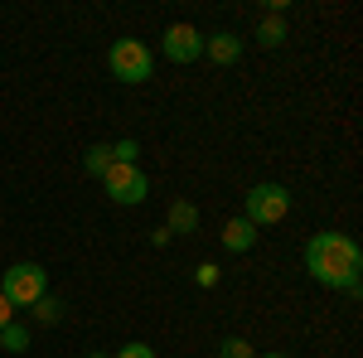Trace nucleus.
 I'll use <instances>...</instances> for the list:
<instances>
[{
  "label": "nucleus",
  "mask_w": 363,
  "mask_h": 358,
  "mask_svg": "<svg viewBox=\"0 0 363 358\" xmlns=\"http://www.w3.org/2000/svg\"><path fill=\"white\" fill-rule=\"evenodd\" d=\"M136 155H140L136 140H116L112 145V165H136Z\"/></svg>",
  "instance_id": "14"
},
{
  "label": "nucleus",
  "mask_w": 363,
  "mask_h": 358,
  "mask_svg": "<svg viewBox=\"0 0 363 358\" xmlns=\"http://www.w3.org/2000/svg\"><path fill=\"white\" fill-rule=\"evenodd\" d=\"M291 213V189L286 184H252L247 189V213L242 218L252 228H267V223H281Z\"/></svg>",
  "instance_id": "4"
},
{
  "label": "nucleus",
  "mask_w": 363,
  "mask_h": 358,
  "mask_svg": "<svg viewBox=\"0 0 363 358\" xmlns=\"http://www.w3.org/2000/svg\"><path fill=\"white\" fill-rule=\"evenodd\" d=\"M29 310H34V320H39V325H58V320H63V301H54V296H39Z\"/></svg>",
  "instance_id": "12"
},
{
  "label": "nucleus",
  "mask_w": 363,
  "mask_h": 358,
  "mask_svg": "<svg viewBox=\"0 0 363 358\" xmlns=\"http://www.w3.org/2000/svg\"><path fill=\"white\" fill-rule=\"evenodd\" d=\"M107 68H112L116 83H145L150 68H155V58H150V49L140 39H116L112 49H107Z\"/></svg>",
  "instance_id": "3"
},
{
  "label": "nucleus",
  "mask_w": 363,
  "mask_h": 358,
  "mask_svg": "<svg viewBox=\"0 0 363 358\" xmlns=\"http://www.w3.org/2000/svg\"><path fill=\"white\" fill-rule=\"evenodd\" d=\"M306 272L330 286V291H349L359 296V272H363V252L349 233H320L306 247Z\"/></svg>",
  "instance_id": "1"
},
{
  "label": "nucleus",
  "mask_w": 363,
  "mask_h": 358,
  "mask_svg": "<svg viewBox=\"0 0 363 358\" xmlns=\"http://www.w3.org/2000/svg\"><path fill=\"white\" fill-rule=\"evenodd\" d=\"M112 358H155V349H150V344H140V339H136V344H121V349H116Z\"/></svg>",
  "instance_id": "16"
},
{
  "label": "nucleus",
  "mask_w": 363,
  "mask_h": 358,
  "mask_svg": "<svg viewBox=\"0 0 363 358\" xmlns=\"http://www.w3.org/2000/svg\"><path fill=\"white\" fill-rule=\"evenodd\" d=\"M218 358H257V354H252L247 339H223V344H218Z\"/></svg>",
  "instance_id": "15"
},
{
  "label": "nucleus",
  "mask_w": 363,
  "mask_h": 358,
  "mask_svg": "<svg viewBox=\"0 0 363 358\" xmlns=\"http://www.w3.org/2000/svg\"><path fill=\"white\" fill-rule=\"evenodd\" d=\"M262 358H286V354H262Z\"/></svg>",
  "instance_id": "19"
},
{
  "label": "nucleus",
  "mask_w": 363,
  "mask_h": 358,
  "mask_svg": "<svg viewBox=\"0 0 363 358\" xmlns=\"http://www.w3.org/2000/svg\"><path fill=\"white\" fill-rule=\"evenodd\" d=\"M194 281L203 286V291H208V286L218 281V267H213V262H203V267H194Z\"/></svg>",
  "instance_id": "17"
},
{
  "label": "nucleus",
  "mask_w": 363,
  "mask_h": 358,
  "mask_svg": "<svg viewBox=\"0 0 363 358\" xmlns=\"http://www.w3.org/2000/svg\"><path fill=\"white\" fill-rule=\"evenodd\" d=\"M203 54L213 58L218 68H228V63H238V58H242V39H238V34H228V29H218L213 39H203Z\"/></svg>",
  "instance_id": "7"
},
{
  "label": "nucleus",
  "mask_w": 363,
  "mask_h": 358,
  "mask_svg": "<svg viewBox=\"0 0 363 358\" xmlns=\"http://www.w3.org/2000/svg\"><path fill=\"white\" fill-rule=\"evenodd\" d=\"M102 184H107L112 203H145V194H150V179L140 165H112L102 174Z\"/></svg>",
  "instance_id": "5"
},
{
  "label": "nucleus",
  "mask_w": 363,
  "mask_h": 358,
  "mask_svg": "<svg viewBox=\"0 0 363 358\" xmlns=\"http://www.w3.org/2000/svg\"><path fill=\"white\" fill-rule=\"evenodd\" d=\"M10 320H15V305H10V301H5V296H0V330H5Z\"/></svg>",
  "instance_id": "18"
},
{
  "label": "nucleus",
  "mask_w": 363,
  "mask_h": 358,
  "mask_svg": "<svg viewBox=\"0 0 363 358\" xmlns=\"http://www.w3.org/2000/svg\"><path fill=\"white\" fill-rule=\"evenodd\" d=\"M87 358H107V354H87Z\"/></svg>",
  "instance_id": "20"
},
{
  "label": "nucleus",
  "mask_w": 363,
  "mask_h": 358,
  "mask_svg": "<svg viewBox=\"0 0 363 358\" xmlns=\"http://www.w3.org/2000/svg\"><path fill=\"white\" fill-rule=\"evenodd\" d=\"M0 296L15 305V310H29L39 296H49V272L39 262H15L10 272L0 276Z\"/></svg>",
  "instance_id": "2"
},
{
  "label": "nucleus",
  "mask_w": 363,
  "mask_h": 358,
  "mask_svg": "<svg viewBox=\"0 0 363 358\" xmlns=\"http://www.w3.org/2000/svg\"><path fill=\"white\" fill-rule=\"evenodd\" d=\"M83 169H87V174H97V179H102V174L112 169V145H92V150L83 155Z\"/></svg>",
  "instance_id": "11"
},
{
  "label": "nucleus",
  "mask_w": 363,
  "mask_h": 358,
  "mask_svg": "<svg viewBox=\"0 0 363 358\" xmlns=\"http://www.w3.org/2000/svg\"><path fill=\"white\" fill-rule=\"evenodd\" d=\"M199 228V208L189 198H174L169 203V218H165V233H194Z\"/></svg>",
  "instance_id": "8"
},
{
  "label": "nucleus",
  "mask_w": 363,
  "mask_h": 358,
  "mask_svg": "<svg viewBox=\"0 0 363 358\" xmlns=\"http://www.w3.org/2000/svg\"><path fill=\"white\" fill-rule=\"evenodd\" d=\"M252 242H257V228H252L247 218H233V223L223 228V247H228V252H247Z\"/></svg>",
  "instance_id": "9"
},
{
  "label": "nucleus",
  "mask_w": 363,
  "mask_h": 358,
  "mask_svg": "<svg viewBox=\"0 0 363 358\" xmlns=\"http://www.w3.org/2000/svg\"><path fill=\"white\" fill-rule=\"evenodd\" d=\"M281 39H286V20H281V15H267L262 29H257V44H262V49H277Z\"/></svg>",
  "instance_id": "10"
},
{
  "label": "nucleus",
  "mask_w": 363,
  "mask_h": 358,
  "mask_svg": "<svg viewBox=\"0 0 363 358\" xmlns=\"http://www.w3.org/2000/svg\"><path fill=\"white\" fill-rule=\"evenodd\" d=\"M0 344H5L10 354H25V349H29V330H25V325H15V320H10V325L0 330Z\"/></svg>",
  "instance_id": "13"
},
{
  "label": "nucleus",
  "mask_w": 363,
  "mask_h": 358,
  "mask_svg": "<svg viewBox=\"0 0 363 358\" xmlns=\"http://www.w3.org/2000/svg\"><path fill=\"white\" fill-rule=\"evenodd\" d=\"M203 54V34L194 25H169L165 29V58L169 63H194Z\"/></svg>",
  "instance_id": "6"
}]
</instances>
